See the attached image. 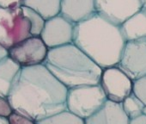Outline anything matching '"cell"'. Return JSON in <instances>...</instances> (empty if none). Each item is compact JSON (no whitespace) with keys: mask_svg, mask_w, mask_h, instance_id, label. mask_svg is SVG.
Masks as SVG:
<instances>
[{"mask_svg":"<svg viewBox=\"0 0 146 124\" xmlns=\"http://www.w3.org/2000/svg\"><path fill=\"white\" fill-rule=\"evenodd\" d=\"M68 89L44 65L22 68L8 99L14 109L35 121L67 110Z\"/></svg>","mask_w":146,"mask_h":124,"instance_id":"obj_1","label":"cell"},{"mask_svg":"<svg viewBox=\"0 0 146 124\" xmlns=\"http://www.w3.org/2000/svg\"><path fill=\"white\" fill-rule=\"evenodd\" d=\"M125 43L120 27L97 13L75 27L73 44L102 70L118 66Z\"/></svg>","mask_w":146,"mask_h":124,"instance_id":"obj_2","label":"cell"},{"mask_svg":"<svg viewBox=\"0 0 146 124\" xmlns=\"http://www.w3.org/2000/svg\"><path fill=\"white\" fill-rule=\"evenodd\" d=\"M44 66L68 90L100 85L102 69L73 43L49 49Z\"/></svg>","mask_w":146,"mask_h":124,"instance_id":"obj_3","label":"cell"},{"mask_svg":"<svg viewBox=\"0 0 146 124\" xmlns=\"http://www.w3.org/2000/svg\"><path fill=\"white\" fill-rule=\"evenodd\" d=\"M107 101L100 85H82L68 90L66 105L70 112L86 120L96 113Z\"/></svg>","mask_w":146,"mask_h":124,"instance_id":"obj_4","label":"cell"},{"mask_svg":"<svg viewBox=\"0 0 146 124\" xmlns=\"http://www.w3.org/2000/svg\"><path fill=\"white\" fill-rule=\"evenodd\" d=\"M30 36L31 24L23 14L22 5L13 8L0 6V45L8 50Z\"/></svg>","mask_w":146,"mask_h":124,"instance_id":"obj_5","label":"cell"},{"mask_svg":"<svg viewBox=\"0 0 146 124\" xmlns=\"http://www.w3.org/2000/svg\"><path fill=\"white\" fill-rule=\"evenodd\" d=\"M49 48L40 36H30L8 49L10 56L22 68L44 65Z\"/></svg>","mask_w":146,"mask_h":124,"instance_id":"obj_6","label":"cell"},{"mask_svg":"<svg viewBox=\"0 0 146 124\" xmlns=\"http://www.w3.org/2000/svg\"><path fill=\"white\" fill-rule=\"evenodd\" d=\"M118 67L133 82L146 76V38L126 41Z\"/></svg>","mask_w":146,"mask_h":124,"instance_id":"obj_7","label":"cell"},{"mask_svg":"<svg viewBox=\"0 0 146 124\" xmlns=\"http://www.w3.org/2000/svg\"><path fill=\"white\" fill-rule=\"evenodd\" d=\"M133 85L134 82L118 66L102 70L100 85L111 102L122 103L133 93Z\"/></svg>","mask_w":146,"mask_h":124,"instance_id":"obj_8","label":"cell"},{"mask_svg":"<svg viewBox=\"0 0 146 124\" xmlns=\"http://www.w3.org/2000/svg\"><path fill=\"white\" fill-rule=\"evenodd\" d=\"M96 12L109 23L121 27L140 11L143 0H96Z\"/></svg>","mask_w":146,"mask_h":124,"instance_id":"obj_9","label":"cell"},{"mask_svg":"<svg viewBox=\"0 0 146 124\" xmlns=\"http://www.w3.org/2000/svg\"><path fill=\"white\" fill-rule=\"evenodd\" d=\"M76 25L58 15L46 22L40 38L49 49L73 43Z\"/></svg>","mask_w":146,"mask_h":124,"instance_id":"obj_10","label":"cell"},{"mask_svg":"<svg viewBox=\"0 0 146 124\" xmlns=\"http://www.w3.org/2000/svg\"><path fill=\"white\" fill-rule=\"evenodd\" d=\"M96 0H61L60 15L78 25L96 15Z\"/></svg>","mask_w":146,"mask_h":124,"instance_id":"obj_11","label":"cell"},{"mask_svg":"<svg viewBox=\"0 0 146 124\" xmlns=\"http://www.w3.org/2000/svg\"><path fill=\"white\" fill-rule=\"evenodd\" d=\"M85 124H130L122 104L108 100L93 115L84 120Z\"/></svg>","mask_w":146,"mask_h":124,"instance_id":"obj_12","label":"cell"},{"mask_svg":"<svg viewBox=\"0 0 146 124\" xmlns=\"http://www.w3.org/2000/svg\"><path fill=\"white\" fill-rule=\"evenodd\" d=\"M22 67L10 57L0 59V97H8Z\"/></svg>","mask_w":146,"mask_h":124,"instance_id":"obj_13","label":"cell"},{"mask_svg":"<svg viewBox=\"0 0 146 124\" xmlns=\"http://www.w3.org/2000/svg\"><path fill=\"white\" fill-rule=\"evenodd\" d=\"M126 41L146 38V10L143 9L128 19L121 27Z\"/></svg>","mask_w":146,"mask_h":124,"instance_id":"obj_14","label":"cell"},{"mask_svg":"<svg viewBox=\"0 0 146 124\" xmlns=\"http://www.w3.org/2000/svg\"><path fill=\"white\" fill-rule=\"evenodd\" d=\"M22 5L38 13L46 22L60 15L61 0H24Z\"/></svg>","mask_w":146,"mask_h":124,"instance_id":"obj_15","label":"cell"},{"mask_svg":"<svg viewBox=\"0 0 146 124\" xmlns=\"http://www.w3.org/2000/svg\"><path fill=\"white\" fill-rule=\"evenodd\" d=\"M36 124H85L84 120L68 109L36 121Z\"/></svg>","mask_w":146,"mask_h":124,"instance_id":"obj_16","label":"cell"},{"mask_svg":"<svg viewBox=\"0 0 146 124\" xmlns=\"http://www.w3.org/2000/svg\"><path fill=\"white\" fill-rule=\"evenodd\" d=\"M121 104L125 113L130 120L142 115L145 107L144 103L134 93H131L127 97Z\"/></svg>","mask_w":146,"mask_h":124,"instance_id":"obj_17","label":"cell"},{"mask_svg":"<svg viewBox=\"0 0 146 124\" xmlns=\"http://www.w3.org/2000/svg\"><path fill=\"white\" fill-rule=\"evenodd\" d=\"M22 9H23V14L25 15V17L30 22L31 35L32 36H40L44 29L46 21L38 13H36L35 11L31 10L30 8L22 5Z\"/></svg>","mask_w":146,"mask_h":124,"instance_id":"obj_18","label":"cell"},{"mask_svg":"<svg viewBox=\"0 0 146 124\" xmlns=\"http://www.w3.org/2000/svg\"><path fill=\"white\" fill-rule=\"evenodd\" d=\"M133 93L144 103L146 106V76L141 79L134 81Z\"/></svg>","mask_w":146,"mask_h":124,"instance_id":"obj_19","label":"cell"},{"mask_svg":"<svg viewBox=\"0 0 146 124\" xmlns=\"http://www.w3.org/2000/svg\"><path fill=\"white\" fill-rule=\"evenodd\" d=\"M8 121L9 124H36V121L31 118L17 111H13V113L8 117Z\"/></svg>","mask_w":146,"mask_h":124,"instance_id":"obj_20","label":"cell"},{"mask_svg":"<svg viewBox=\"0 0 146 124\" xmlns=\"http://www.w3.org/2000/svg\"><path fill=\"white\" fill-rule=\"evenodd\" d=\"M13 111L14 109H12L8 97H0V117L8 119Z\"/></svg>","mask_w":146,"mask_h":124,"instance_id":"obj_21","label":"cell"},{"mask_svg":"<svg viewBox=\"0 0 146 124\" xmlns=\"http://www.w3.org/2000/svg\"><path fill=\"white\" fill-rule=\"evenodd\" d=\"M130 124H146V115H142L137 118L130 120Z\"/></svg>","mask_w":146,"mask_h":124,"instance_id":"obj_22","label":"cell"},{"mask_svg":"<svg viewBox=\"0 0 146 124\" xmlns=\"http://www.w3.org/2000/svg\"><path fill=\"white\" fill-rule=\"evenodd\" d=\"M7 55H8V50L5 48L2 45H0V59H2Z\"/></svg>","mask_w":146,"mask_h":124,"instance_id":"obj_23","label":"cell"},{"mask_svg":"<svg viewBox=\"0 0 146 124\" xmlns=\"http://www.w3.org/2000/svg\"><path fill=\"white\" fill-rule=\"evenodd\" d=\"M0 124H9L7 118H2L0 117Z\"/></svg>","mask_w":146,"mask_h":124,"instance_id":"obj_24","label":"cell"},{"mask_svg":"<svg viewBox=\"0 0 146 124\" xmlns=\"http://www.w3.org/2000/svg\"><path fill=\"white\" fill-rule=\"evenodd\" d=\"M143 9L146 10V0H143Z\"/></svg>","mask_w":146,"mask_h":124,"instance_id":"obj_25","label":"cell"},{"mask_svg":"<svg viewBox=\"0 0 146 124\" xmlns=\"http://www.w3.org/2000/svg\"><path fill=\"white\" fill-rule=\"evenodd\" d=\"M143 115H146V106L144 107V109H143Z\"/></svg>","mask_w":146,"mask_h":124,"instance_id":"obj_26","label":"cell"}]
</instances>
